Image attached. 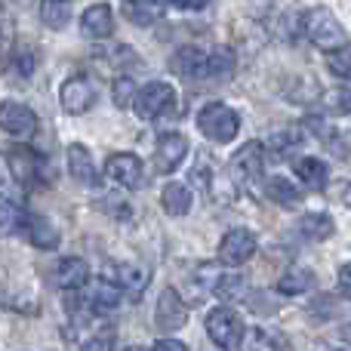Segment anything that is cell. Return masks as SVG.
Returning <instances> with one entry per match:
<instances>
[{
  "instance_id": "10",
  "label": "cell",
  "mask_w": 351,
  "mask_h": 351,
  "mask_svg": "<svg viewBox=\"0 0 351 351\" xmlns=\"http://www.w3.org/2000/svg\"><path fill=\"white\" fill-rule=\"evenodd\" d=\"M102 278L111 280L121 293L127 290V293H133V296H142V290L148 287V271L142 265H136V262H114V265L105 268Z\"/></svg>"
},
{
  "instance_id": "2",
  "label": "cell",
  "mask_w": 351,
  "mask_h": 351,
  "mask_svg": "<svg viewBox=\"0 0 351 351\" xmlns=\"http://www.w3.org/2000/svg\"><path fill=\"white\" fill-rule=\"evenodd\" d=\"M197 130L206 136V139L225 145V142H231L237 133H241V114H237L234 108H228V105H222V102H210V105L200 108Z\"/></svg>"
},
{
  "instance_id": "15",
  "label": "cell",
  "mask_w": 351,
  "mask_h": 351,
  "mask_svg": "<svg viewBox=\"0 0 351 351\" xmlns=\"http://www.w3.org/2000/svg\"><path fill=\"white\" fill-rule=\"evenodd\" d=\"M86 278H90V268L77 256H65L53 268V284L59 290H80V287H86Z\"/></svg>"
},
{
  "instance_id": "17",
  "label": "cell",
  "mask_w": 351,
  "mask_h": 351,
  "mask_svg": "<svg viewBox=\"0 0 351 351\" xmlns=\"http://www.w3.org/2000/svg\"><path fill=\"white\" fill-rule=\"evenodd\" d=\"M68 173H71V179L77 182V185L99 188V173H96V167H93L90 152H86L80 142L68 145Z\"/></svg>"
},
{
  "instance_id": "30",
  "label": "cell",
  "mask_w": 351,
  "mask_h": 351,
  "mask_svg": "<svg viewBox=\"0 0 351 351\" xmlns=\"http://www.w3.org/2000/svg\"><path fill=\"white\" fill-rule=\"evenodd\" d=\"M305 142V133L299 127H287V130H278V133L268 139V145L274 148L278 154H293L296 148H302Z\"/></svg>"
},
{
  "instance_id": "26",
  "label": "cell",
  "mask_w": 351,
  "mask_h": 351,
  "mask_svg": "<svg viewBox=\"0 0 351 351\" xmlns=\"http://www.w3.org/2000/svg\"><path fill=\"white\" fill-rule=\"evenodd\" d=\"M265 194L280 206H296L299 200H302V188H296L290 179H284V176H271V179L265 182Z\"/></svg>"
},
{
  "instance_id": "39",
  "label": "cell",
  "mask_w": 351,
  "mask_h": 351,
  "mask_svg": "<svg viewBox=\"0 0 351 351\" xmlns=\"http://www.w3.org/2000/svg\"><path fill=\"white\" fill-rule=\"evenodd\" d=\"M173 6H179V10H204L210 0H170Z\"/></svg>"
},
{
  "instance_id": "9",
  "label": "cell",
  "mask_w": 351,
  "mask_h": 351,
  "mask_svg": "<svg viewBox=\"0 0 351 351\" xmlns=\"http://www.w3.org/2000/svg\"><path fill=\"white\" fill-rule=\"evenodd\" d=\"M93 102H96V90H93V84L86 77H68L65 84H62L59 90V105L65 114H84L86 108H93Z\"/></svg>"
},
{
  "instance_id": "18",
  "label": "cell",
  "mask_w": 351,
  "mask_h": 351,
  "mask_svg": "<svg viewBox=\"0 0 351 351\" xmlns=\"http://www.w3.org/2000/svg\"><path fill=\"white\" fill-rule=\"evenodd\" d=\"M206 56L204 49L197 47H179L170 59V68L182 77H204V68H206Z\"/></svg>"
},
{
  "instance_id": "37",
  "label": "cell",
  "mask_w": 351,
  "mask_h": 351,
  "mask_svg": "<svg viewBox=\"0 0 351 351\" xmlns=\"http://www.w3.org/2000/svg\"><path fill=\"white\" fill-rule=\"evenodd\" d=\"M12 65H16V71L19 74H31V68H34V65H31V56L28 53H12Z\"/></svg>"
},
{
  "instance_id": "31",
  "label": "cell",
  "mask_w": 351,
  "mask_h": 351,
  "mask_svg": "<svg viewBox=\"0 0 351 351\" xmlns=\"http://www.w3.org/2000/svg\"><path fill=\"white\" fill-rule=\"evenodd\" d=\"M12 40H16V25H12V16L0 6V62L12 53Z\"/></svg>"
},
{
  "instance_id": "1",
  "label": "cell",
  "mask_w": 351,
  "mask_h": 351,
  "mask_svg": "<svg viewBox=\"0 0 351 351\" xmlns=\"http://www.w3.org/2000/svg\"><path fill=\"white\" fill-rule=\"evenodd\" d=\"M302 28H305V34H308V40L315 43V47H321L324 53L348 47V34H346V28H342V22L330 10H324V6L305 12Z\"/></svg>"
},
{
  "instance_id": "22",
  "label": "cell",
  "mask_w": 351,
  "mask_h": 351,
  "mask_svg": "<svg viewBox=\"0 0 351 351\" xmlns=\"http://www.w3.org/2000/svg\"><path fill=\"white\" fill-rule=\"evenodd\" d=\"M10 170L16 176L19 185H34L37 173H40V164H37V158L28 148H16V152H10Z\"/></svg>"
},
{
  "instance_id": "33",
  "label": "cell",
  "mask_w": 351,
  "mask_h": 351,
  "mask_svg": "<svg viewBox=\"0 0 351 351\" xmlns=\"http://www.w3.org/2000/svg\"><path fill=\"white\" fill-rule=\"evenodd\" d=\"M241 348L243 351H274V342H271V336H268L265 330L253 327V330H247V333H243Z\"/></svg>"
},
{
  "instance_id": "38",
  "label": "cell",
  "mask_w": 351,
  "mask_h": 351,
  "mask_svg": "<svg viewBox=\"0 0 351 351\" xmlns=\"http://www.w3.org/2000/svg\"><path fill=\"white\" fill-rule=\"evenodd\" d=\"M152 351H188V346L185 342H179V339H160Z\"/></svg>"
},
{
  "instance_id": "25",
  "label": "cell",
  "mask_w": 351,
  "mask_h": 351,
  "mask_svg": "<svg viewBox=\"0 0 351 351\" xmlns=\"http://www.w3.org/2000/svg\"><path fill=\"white\" fill-rule=\"evenodd\" d=\"M299 231H302L308 241H327V237H333L336 222L327 213H305V216L299 219Z\"/></svg>"
},
{
  "instance_id": "21",
  "label": "cell",
  "mask_w": 351,
  "mask_h": 351,
  "mask_svg": "<svg viewBox=\"0 0 351 351\" xmlns=\"http://www.w3.org/2000/svg\"><path fill=\"white\" fill-rule=\"evenodd\" d=\"M311 287H315V274L302 265H290L278 280V290L284 293V296H302Z\"/></svg>"
},
{
  "instance_id": "36",
  "label": "cell",
  "mask_w": 351,
  "mask_h": 351,
  "mask_svg": "<svg viewBox=\"0 0 351 351\" xmlns=\"http://www.w3.org/2000/svg\"><path fill=\"white\" fill-rule=\"evenodd\" d=\"M339 290L346 299H351V262H346V265L339 268Z\"/></svg>"
},
{
  "instance_id": "24",
  "label": "cell",
  "mask_w": 351,
  "mask_h": 351,
  "mask_svg": "<svg viewBox=\"0 0 351 351\" xmlns=\"http://www.w3.org/2000/svg\"><path fill=\"white\" fill-rule=\"evenodd\" d=\"M74 16L71 0H40V22L53 31H62Z\"/></svg>"
},
{
  "instance_id": "29",
  "label": "cell",
  "mask_w": 351,
  "mask_h": 351,
  "mask_svg": "<svg viewBox=\"0 0 351 351\" xmlns=\"http://www.w3.org/2000/svg\"><path fill=\"white\" fill-rule=\"evenodd\" d=\"M234 71V56L219 49V53L206 56V68H204V80H222Z\"/></svg>"
},
{
  "instance_id": "23",
  "label": "cell",
  "mask_w": 351,
  "mask_h": 351,
  "mask_svg": "<svg viewBox=\"0 0 351 351\" xmlns=\"http://www.w3.org/2000/svg\"><path fill=\"white\" fill-rule=\"evenodd\" d=\"M160 204H164V210L170 216H185L191 210V188L182 185V182H170L160 191Z\"/></svg>"
},
{
  "instance_id": "41",
  "label": "cell",
  "mask_w": 351,
  "mask_h": 351,
  "mask_svg": "<svg viewBox=\"0 0 351 351\" xmlns=\"http://www.w3.org/2000/svg\"><path fill=\"white\" fill-rule=\"evenodd\" d=\"M127 351H148V348H142V346H130Z\"/></svg>"
},
{
  "instance_id": "16",
  "label": "cell",
  "mask_w": 351,
  "mask_h": 351,
  "mask_svg": "<svg viewBox=\"0 0 351 351\" xmlns=\"http://www.w3.org/2000/svg\"><path fill=\"white\" fill-rule=\"evenodd\" d=\"M84 305L93 311V315H111V311L121 305V290H117L111 280H96V284H90V290L84 293Z\"/></svg>"
},
{
  "instance_id": "20",
  "label": "cell",
  "mask_w": 351,
  "mask_h": 351,
  "mask_svg": "<svg viewBox=\"0 0 351 351\" xmlns=\"http://www.w3.org/2000/svg\"><path fill=\"white\" fill-rule=\"evenodd\" d=\"M293 170H296V176L302 179V185L311 188V191H321V188L327 185V179H330L327 164H324V160H317V158H296Z\"/></svg>"
},
{
  "instance_id": "34",
  "label": "cell",
  "mask_w": 351,
  "mask_h": 351,
  "mask_svg": "<svg viewBox=\"0 0 351 351\" xmlns=\"http://www.w3.org/2000/svg\"><path fill=\"white\" fill-rule=\"evenodd\" d=\"M133 99H136V80L123 74V77L114 80V105L117 108H130Z\"/></svg>"
},
{
  "instance_id": "32",
  "label": "cell",
  "mask_w": 351,
  "mask_h": 351,
  "mask_svg": "<svg viewBox=\"0 0 351 351\" xmlns=\"http://www.w3.org/2000/svg\"><path fill=\"white\" fill-rule=\"evenodd\" d=\"M327 68H330V74H336V77H351V49L342 47V49L327 53Z\"/></svg>"
},
{
  "instance_id": "4",
  "label": "cell",
  "mask_w": 351,
  "mask_h": 351,
  "mask_svg": "<svg viewBox=\"0 0 351 351\" xmlns=\"http://www.w3.org/2000/svg\"><path fill=\"white\" fill-rule=\"evenodd\" d=\"M206 333H210V339L216 342L222 351H234L241 346L243 339V321L237 311L231 308H213L210 315H206Z\"/></svg>"
},
{
  "instance_id": "11",
  "label": "cell",
  "mask_w": 351,
  "mask_h": 351,
  "mask_svg": "<svg viewBox=\"0 0 351 351\" xmlns=\"http://www.w3.org/2000/svg\"><path fill=\"white\" fill-rule=\"evenodd\" d=\"M185 158H188V139L182 133H167L160 139L158 152H154V170L170 176L185 164Z\"/></svg>"
},
{
  "instance_id": "8",
  "label": "cell",
  "mask_w": 351,
  "mask_h": 351,
  "mask_svg": "<svg viewBox=\"0 0 351 351\" xmlns=\"http://www.w3.org/2000/svg\"><path fill=\"white\" fill-rule=\"evenodd\" d=\"M154 324H158L160 333H176V330H182L188 324V305L182 302V296L173 290V287L160 290L158 311H154Z\"/></svg>"
},
{
  "instance_id": "13",
  "label": "cell",
  "mask_w": 351,
  "mask_h": 351,
  "mask_svg": "<svg viewBox=\"0 0 351 351\" xmlns=\"http://www.w3.org/2000/svg\"><path fill=\"white\" fill-rule=\"evenodd\" d=\"M262 170H265V145H259V142H247L231 158V176H237L241 182L256 179Z\"/></svg>"
},
{
  "instance_id": "3",
  "label": "cell",
  "mask_w": 351,
  "mask_h": 351,
  "mask_svg": "<svg viewBox=\"0 0 351 351\" xmlns=\"http://www.w3.org/2000/svg\"><path fill=\"white\" fill-rule=\"evenodd\" d=\"M176 102V90L167 80H152L145 84L133 99V111L142 121H154V117H164Z\"/></svg>"
},
{
  "instance_id": "14",
  "label": "cell",
  "mask_w": 351,
  "mask_h": 351,
  "mask_svg": "<svg viewBox=\"0 0 351 351\" xmlns=\"http://www.w3.org/2000/svg\"><path fill=\"white\" fill-rule=\"evenodd\" d=\"M80 31L90 40H105V37L114 34V12H111L108 3H93L90 10L80 19Z\"/></svg>"
},
{
  "instance_id": "19",
  "label": "cell",
  "mask_w": 351,
  "mask_h": 351,
  "mask_svg": "<svg viewBox=\"0 0 351 351\" xmlns=\"http://www.w3.org/2000/svg\"><path fill=\"white\" fill-rule=\"evenodd\" d=\"M210 293L216 299H222V302H237V299L247 296V278H243L241 271H222L219 278H213V287Z\"/></svg>"
},
{
  "instance_id": "35",
  "label": "cell",
  "mask_w": 351,
  "mask_h": 351,
  "mask_svg": "<svg viewBox=\"0 0 351 351\" xmlns=\"http://www.w3.org/2000/svg\"><path fill=\"white\" fill-rule=\"evenodd\" d=\"M80 351H114V330L105 327V330H99V333H93Z\"/></svg>"
},
{
  "instance_id": "42",
  "label": "cell",
  "mask_w": 351,
  "mask_h": 351,
  "mask_svg": "<svg viewBox=\"0 0 351 351\" xmlns=\"http://www.w3.org/2000/svg\"><path fill=\"white\" fill-rule=\"evenodd\" d=\"M321 351H342V348H321Z\"/></svg>"
},
{
  "instance_id": "7",
  "label": "cell",
  "mask_w": 351,
  "mask_h": 351,
  "mask_svg": "<svg viewBox=\"0 0 351 351\" xmlns=\"http://www.w3.org/2000/svg\"><path fill=\"white\" fill-rule=\"evenodd\" d=\"M0 130L12 139H31L37 133V114L22 102L0 105Z\"/></svg>"
},
{
  "instance_id": "12",
  "label": "cell",
  "mask_w": 351,
  "mask_h": 351,
  "mask_svg": "<svg viewBox=\"0 0 351 351\" xmlns=\"http://www.w3.org/2000/svg\"><path fill=\"white\" fill-rule=\"evenodd\" d=\"M22 234L28 237L31 247L37 250H56L59 247V228L49 222V216L43 213H25V225H22Z\"/></svg>"
},
{
  "instance_id": "28",
  "label": "cell",
  "mask_w": 351,
  "mask_h": 351,
  "mask_svg": "<svg viewBox=\"0 0 351 351\" xmlns=\"http://www.w3.org/2000/svg\"><path fill=\"white\" fill-rule=\"evenodd\" d=\"M25 225V210L12 197H0V237L19 234Z\"/></svg>"
},
{
  "instance_id": "5",
  "label": "cell",
  "mask_w": 351,
  "mask_h": 351,
  "mask_svg": "<svg viewBox=\"0 0 351 351\" xmlns=\"http://www.w3.org/2000/svg\"><path fill=\"white\" fill-rule=\"evenodd\" d=\"M256 247H259V241H256V234L250 228H231L225 231L222 243H219V262L228 268H237L247 259H253Z\"/></svg>"
},
{
  "instance_id": "6",
  "label": "cell",
  "mask_w": 351,
  "mask_h": 351,
  "mask_svg": "<svg viewBox=\"0 0 351 351\" xmlns=\"http://www.w3.org/2000/svg\"><path fill=\"white\" fill-rule=\"evenodd\" d=\"M105 176H108L114 185L133 191V188H139L142 179H145V167H142V160L136 158V154L117 152V154H111V158L105 160Z\"/></svg>"
},
{
  "instance_id": "27",
  "label": "cell",
  "mask_w": 351,
  "mask_h": 351,
  "mask_svg": "<svg viewBox=\"0 0 351 351\" xmlns=\"http://www.w3.org/2000/svg\"><path fill=\"white\" fill-rule=\"evenodd\" d=\"M130 22L136 25H152L167 12V0H127Z\"/></svg>"
},
{
  "instance_id": "40",
  "label": "cell",
  "mask_w": 351,
  "mask_h": 351,
  "mask_svg": "<svg viewBox=\"0 0 351 351\" xmlns=\"http://www.w3.org/2000/svg\"><path fill=\"white\" fill-rule=\"evenodd\" d=\"M339 200L346 206H351V182H342V185H339Z\"/></svg>"
}]
</instances>
